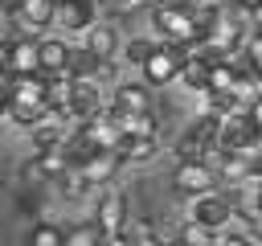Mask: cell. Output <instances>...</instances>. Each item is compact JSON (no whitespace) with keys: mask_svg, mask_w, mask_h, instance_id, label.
Here are the masks:
<instances>
[{"mask_svg":"<svg viewBox=\"0 0 262 246\" xmlns=\"http://www.w3.org/2000/svg\"><path fill=\"white\" fill-rule=\"evenodd\" d=\"M151 29H160V41L164 45H196L205 33H201V20L188 4H151Z\"/></svg>","mask_w":262,"mask_h":246,"instance_id":"1","label":"cell"},{"mask_svg":"<svg viewBox=\"0 0 262 246\" xmlns=\"http://www.w3.org/2000/svg\"><path fill=\"white\" fill-rule=\"evenodd\" d=\"M221 148L233 156H258L262 152V131L250 123L246 111H233L221 119Z\"/></svg>","mask_w":262,"mask_h":246,"instance_id":"2","label":"cell"},{"mask_svg":"<svg viewBox=\"0 0 262 246\" xmlns=\"http://www.w3.org/2000/svg\"><path fill=\"white\" fill-rule=\"evenodd\" d=\"M217 184H221V176L205 160H176V168H172V189L192 197V201L205 193H217Z\"/></svg>","mask_w":262,"mask_h":246,"instance_id":"3","label":"cell"},{"mask_svg":"<svg viewBox=\"0 0 262 246\" xmlns=\"http://www.w3.org/2000/svg\"><path fill=\"white\" fill-rule=\"evenodd\" d=\"M233 213H237V205H233L225 193H205V197H196V201L188 205V221L209 225L213 234H225L229 221H233Z\"/></svg>","mask_w":262,"mask_h":246,"instance_id":"4","label":"cell"},{"mask_svg":"<svg viewBox=\"0 0 262 246\" xmlns=\"http://www.w3.org/2000/svg\"><path fill=\"white\" fill-rule=\"evenodd\" d=\"M184 66H188V53L180 45H164L160 41V49L151 53V61L143 66V82L147 86H168V82H176L184 74Z\"/></svg>","mask_w":262,"mask_h":246,"instance_id":"5","label":"cell"},{"mask_svg":"<svg viewBox=\"0 0 262 246\" xmlns=\"http://www.w3.org/2000/svg\"><path fill=\"white\" fill-rule=\"evenodd\" d=\"M0 70H4V74H16V78L41 74V41H37V37L4 41V61H0Z\"/></svg>","mask_w":262,"mask_h":246,"instance_id":"6","label":"cell"},{"mask_svg":"<svg viewBox=\"0 0 262 246\" xmlns=\"http://www.w3.org/2000/svg\"><path fill=\"white\" fill-rule=\"evenodd\" d=\"M94 221L102 225L106 238L123 234V225L131 221V217H127V197H123V193H106V189H98V197H94Z\"/></svg>","mask_w":262,"mask_h":246,"instance_id":"7","label":"cell"},{"mask_svg":"<svg viewBox=\"0 0 262 246\" xmlns=\"http://www.w3.org/2000/svg\"><path fill=\"white\" fill-rule=\"evenodd\" d=\"M98 25V4L94 0H61L57 4V16H53V29H78V33H86V29H94Z\"/></svg>","mask_w":262,"mask_h":246,"instance_id":"8","label":"cell"},{"mask_svg":"<svg viewBox=\"0 0 262 246\" xmlns=\"http://www.w3.org/2000/svg\"><path fill=\"white\" fill-rule=\"evenodd\" d=\"M106 107L115 115H143V111H151V86L147 82H123V86H115Z\"/></svg>","mask_w":262,"mask_h":246,"instance_id":"9","label":"cell"},{"mask_svg":"<svg viewBox=\"0 0 262 246\" xmlns=\"http://www.w3.org/2000/svg\"><path fill=\"white\" fill-rule=\"evenodd\" d=\"M16 16H20V33L33 37L37 29H49L57 16V0H16Z\"/></svg>","mask_w":262,"mask_h":246,"instance_id":"10","label":"cell"},{"mask_svg":"<svg viewBox=\"0 0 262 246\" xmlns=\"http://www.w3.org/2000/svg\"><path fill=\"white\" fill-rule=\"evenodd\" d=\"M102 98H98V82H78L74 98H70V119L74 123H90L94 115H102Z\"/></svg>","mask_w":262,"mask_h":246,"instance_id":"11","label":"cell"},{"mask_svg":"<svg viewBox=\"0 0 262 246\" xmlns=\"http://www.w3.org/2000/svg\"><path fill=\"white\" fill-rule=\"evenodd\" d=\"M70 53H74V45H66L61 37H41V74L45 78L70 74Z\"/></svg>","mask_w":262,"mask_h":246,"instance_id":"12","label":"cell"},{"mask_svg":"<svg viewBox=\"0 0 262 246\" xmlns=\"http://www.w3.org/2000/svg\"><path fill=\"white\" fill-rule=\"evenodd\" d=\"M82 45H86L98 61H111V57H115V49H119V37H115V29H111V25H102V20H98L94 29H86V33H82Z\"/></svg>","mask_w":262,"mask_h":246,"instance_id":"13","label":"cell"},{"mask_svg":"<svg viewBox=\"0 0 262 246\" xmlns=\"http://www.w3.org/2000/svg\"><path fill=\"white\" fill-rule=\"evenodd\" d=\"M119 168H123V160H119L115 152H98V156H90V160H86V168H78V172H82L94 189H102V184H106Z\"/></svg>","mask_w":262,"mask_h":246,"instance_id":"14","label":"cell"},{"mask_svg":"<svg viewBox=\"0 0 262 246\" xmlns=\"http://www.w3.org/2000/svg\"><path fill=\"white\" fill-rule=\"evenodd\" d=\"M123 238H127V246H164V234H160L156 221H147V217H131V221L123 225Z\"/></svg>","mask_w":262,"mask_h":246,"instance_id":"15","label":"cell"},{"mask_svg":"<svg viewBox=\"0 0 262 246\" xmlns=\"http://www.w3.org/2000/svg\"><path fill=\"white\" fill-rule=\"evenodd\" d=\"M98 70H102V61H98L86 45H74V53H70V78H74V82H94Z\"/></svg>","mask_w":262,"mask_h":246,"instance_id":"16","label":"cell"},{"mask_svg":"<svg viewBox=\"0 0 262 246\" xmlns=\"http://www.w3.org/2000/svg\"><path fill=\"white\" fill-rule=\"evenodd\" d=\"M123 135H143V139H160V123H156V111H143V115H115Z\"/></svg>","mask_w":262,"mask_h":246,"instance_id":"17","label":"cell"},{"mask_svg":"<svg viewBox=\"0 0 262 246\" xmlns=\"http://www.w3.org/2000/svg\"><path fill=\"white\" fill-rule=\"evenodd\" d=\"M156 144H160V139H143V135H123V139H119V148H115V156H119L123 164H127V160H131V164H139V160H147V156L156 152Z\"/></svg>","mask_w":262,"mask_h":246,"instance_id":"18","label":"cell"},{"mask_svg":"<svg viewBox=\"0 0 262 246\" xmlns=\"http://www.w3.org/2000/svg\"><path fill=\"white\" fill-rule=\"evenodd\" d=\"M102 242H106V234L98 221H78L66 230V246H102Z\"/></svg>","mask_w":262,"mask_h":246,"instance_id":"19","label":"cell"},{"mask_svg":"<svg viewBox=\"0 0 262 246\" xmlns=\"http://www.w3.org/2000/svg\"><path fill=\"white\" fill-rule=\"evenodd\" d=\"M29 246H66V225H57V221H33Z\"/></svg>","mask_w":262,"mask_h":246,"instance_id":"20","label":"cell"},{"mask_svg":"<svg viewBox=\"0 0 262 246\" xmlns=\"http://www.w3.org/2000/svg\"><path fill=\"white\" fill-rule=\"evenodd\" d=\"M209 74H213V66H209V61H196V57H188V66H184V74H180V82H184L188 90H196V94H205V90H209Z\"/></svg>","mask_w":262,"mask_h":246,"instance_id":"21","label":"cell"},{"mask_svg":"<svg viewBox=\"0 0 262 246\" xmlns=\"http://www.w3.org/2000/svg\"><path fill=\"white\" fill-rule=\"evenodd\" d=\"M176 242H180V246H217V234H213L209 225H196V221H184V225L176 230Z\"/></svg>","mask_w":262,"mask_h":246,"instance_id":"22","label":"cell"},{"mask_svg":"<svg viewBox=\"0 0 262 246\" xmlns=\"http://www.w3.org/2000/svg\"><path fill=\"white\" fill-rule=\"evenodd\" d=\"M156 49H160V41H147V37H131V41L123 45V57H127L131 66H139V70H143V66L151 61V53H156Z\"/></svg>","mask_w":262,"mask_h":246,"instance_id":"23","label":"cell"},{"mask_svg":"<svg viewBox=\"0 0 262 246\" xmlns=\"http://www.w3.org/2000/svg\"><path fill=\"white\" fill-rule=\"evenodd\" d=\"M209 152H213V148H209L205 139H196L192 131H184V135L176 139V160H205Z\"/></svg>","mask_w":262,"mask_h":246,"instance_id":"24","label":"cell"},{"mask_svg":"<svg viewBox=\"0 0 262 246\" xmlns=\"http://www.w3.org/2000/svg\"><path fill=\"white\" fill-rule=\"evenodd\" d=\"M20 180H25L29 189H37L41 180H49V172H45V168H41V160H37V152H33V156L20 164Z\"/></svg>","mask_w":262,"mask_h":246,"instance_id":"25","label":"cell"},{"mask_svg":"<svg viewBox=\"0 0 262 246\" xmlns=\"http://www.w3.org/2000/svg\"><path fill=\"white\" fill-rule=\"evenodd\" d=\"M217 246H258V242H254V234H233V230H225V234H217Z\"/></svg>","mask_w":262,"mask_h":246,"instance_id":"26","label":"cell"},{"mask_svg":"<svg viewBox=\"0 0 262 246\" xmlns=\"http://www.w3.org/2000/svg\"><path fill=\"white\" fill-rule=\"evenodd\" d=\"M20 209H25V213H41V197H33V189H29V193L20 197Z\"/></svg>","mask_w":262,"mask_h":246,"instance_id":"27","label":"cell"},{"mask_svg":"<svg viewBox=\"0 0 262 246\" xmlns=\"http://www.w3.org/2000/svg\"><path fill=\"white\" fill-rule=\"evenodd\" d=\"M98 4H106V8H115V12H127V8H135V4H143V0H98Z\"/></svg>","mask_w":262,"mask_h":246,"instance_id":"28","label":"cell"},{"mask_svg":"<svg viewBox=\"0 0 262 246\" xmlns=\"http://www.w3.org/2000/svg\"><path fill=\"white\" fill-rule=\"evenodd\" d=\"M246 115H250V123H254V127L262 131V98H258L254 107H246Z\"/></svg>","mask_w":262,"mask_h":246,"instance_id":"29","label":"cell"},{"mask_svg":"<svg viewBox=\"0 0 262 246\" xmlns=\"http://www.w3.org/2000/svg\"><path fill=\"white\" fill-rule=\"evenodd\" d=\"M250 25H254V29H258V33H262V4H258V8H254V12H250Z\"/></svg>","mask_w":262,"mask_h":246,"instance_id":"30","label":"cell"},{"mask_svg":"<svg viewBox=\"0 0 262 246\" xmlns=\"http://www.w3.org/2000/svg\"><path fill=\"white\" fill-rule=\"evenodd\" d=\"M57 4H61V0H57Z\"/></svg>","mask_w":262,"mask_h":246,"instance_id":"31","label":"cell"}]
</instances>
